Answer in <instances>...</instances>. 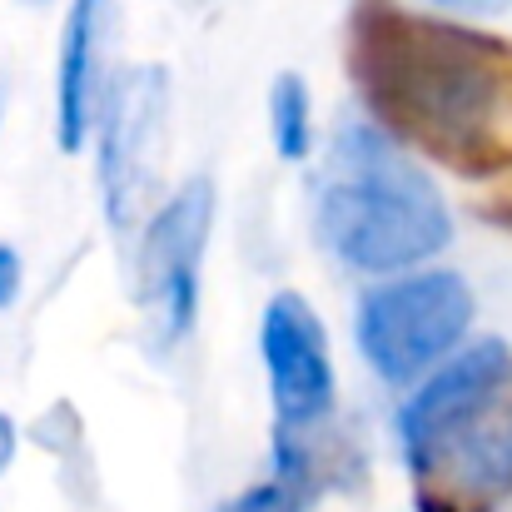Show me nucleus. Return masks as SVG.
<instances>
[{
  "instance_id": "obj_1",
  "label": "nucleus",
  "mask_w": 512,
  "mask_h": 512,
  "mask_svg": "<svg viewBox=\"0 0 512 512\" xmlns=\"http://www.w3.org/2000/svg\"><path fill=\"white\" fill-rule=\"evenodd\" d=\"M348 70L393 140L463 174L498 170L512 155V50L503 40L408 15L393 0H358Z\"/></svg>"
},
{
  "instance_id": "obj_2",
  "label": "nucleus",
  "mask_w": 512,
  "mask_h": 512,
  "mask_svg": "<svg viewBox=\"0 0 512 512\" xmlns=\"http://www.w3.org/2000/svg\"><path fill=\"white\" fill-rule=\"evenodd\" d=\"M319 239L358 274H398L453 239L438 184L378 125H343L314 194Z\"/></svg>"
},
{
  "instance_id": "obj_3",
  "label": "nucleus",
  "mask_w": 512,
  "mask_h": 512,
  "mask_svg": "<svg viewBox=\"0 0 512 512\" xmlns=\"http://www.w3.org/2000/svg\"><path fill=\"white\" fill-rule=\"evenodd\" d=\"M473 324V289L453 269H423L393 279L358 304V348L378 378L408 388L433 368Z\"/></svg>"
},
{
  "instance_id": "obj_4",
  "label": "nucleus",
  "mask_w": 512,
  "mask_h": 512,
  "mask_svg": "<svg viewBox=\"0 0 512 512\" xmlns=\"http://www.w3.org/2000/svg\"><path fill=\"white\" fill-rule=\"evenodd\" d=\"M165 110H170V80L160 65L125 70L105 95V140H100V184L105 209L120 229L140 219V204L150 199L165 155Z\"/></svg>"
},
{
  "instance_id": "obj_5",
  "label": "nucleus",
  "mask_w": 512,
  "mask_h": 512,
  "mask_svg": "<svg viewBox=\"0 0 512 512\" xmlns=\"http://www.w3.org/2000/svg\"><path fill=\"white\" fill-rule=\"evenodd\" d=\"M214 224V189L204 179L184 184L150 219L140 244V304L155 314L160 339H179L199 309V259Z\"/></svg>"
},
{
  "instance_id": "obj_6",
  "label": "nucleus",
  "mask_w": 512,
  "mask_h": 512,
  "mask_svg": "<svg viewBox=\"0 0 512 512\" xmlns=\"http://www.w3.org/2000/svg\"><path fill=\"white\" fill-rule=\"evenodd\" d=\"M508 378L512 353L503 339H483L463 348L458 358H448V368H438L398 413V433H403V453H408L413 473H423L433 463V453L508 388Z\"/></svg>"
},
{
  "instance_id": "obj_7",
  "label": "nucleus",
  "mask_w": 512,
  "mask_h": 512,
  "mask_svg": "<svg viewBox=\"0 0 512 512\" xmlns=\"http://www.w3.org/2000/svg\"><path fill=\"white\" fill-rule=\"evenodd\" d=\"M264 363L274 383V408L284 428H304L334 403V363L324 324L304 294H279L264 314Z\"/></svg>"
},
{
  "instance_id": "obj_8",
  "label": "nucleus",
  "mask_w": 512,
  "mask_h": 512,
  "mask_svg": "<svg viewBox=\"0 0 512 512\" xmlns=\"http://www.w3.org/2000/svg\"><path fill=\"white\" fill-rule=\"evenodd\" d=\"M115 30V0H75L60 45V145L75 155L90 120L105 110V50Z\"/></svg>"
},
{
  "instance_id": "obj_9",
  "label": "nucleus",
  "mask_w": 512,
  "mask_h": 512,
  "mask_svg": "<svg viewBox=\"0 0 512 512\" xmlns=\"http://www.w3.org/2000/svg\"><path fill=\"white\" fill-rule=\"evenodd\" d=\"M438 468H443V493L453 503H488L512 488V398L503 403L493 398L473 423H463L418 478Z\"/></svg>"
},
{
  "instance_id": "obj_10",
  "label": "nucleus",
  "mask_w": 512,
  "mask_h": 512,
  "mask_svg": "<svg viewBox=\"0 0 512 512\" xmlns=\"http://www.w3.org/2000/svg\"><path fill=\"white\" fill-rule=\"evenodd\" d=\"M269 120H274V145L284 160L309 155V90L299 75H279L269 95Z\"/></svg>"
},
{
  "instance_id": "obj_11",
  "label": "nucleus",
  "mask_w": 512,
  "mask_h": 512,
  "mask_svg": "<svg viewBox=\"0 0 512 512\" xmlns=\"http://www.w3.org/2000/svg\"><path fill=\"white\" fill-rule=\"evenodd\" d=\"M304 498H309V483H304V468H289L274 478V483H259L239 498H229L219 512H304Z\"/></svg>"
},
{
  "instance_id": "obj_12",
  "label": "nucleus",
  "mask_w": 512,
  "mask_h": 512,
  "mask_svg": "<svg viewBox=\"0 0 512 512\" xmlns=\"http://www.w3.org/2000/svg\"><path fill=\"white\" fill-rule=\"evenodd\" d=\"M15 289H20V259L0 244V309L15 299Z\"/></svg>"
},
{
  "instance_id": "obj_13",
  "label": "nucleus",
  "mask_w": 512,
  "mask_h": 512,
  "mask_svg": "<svg viewBox=\"0 0 512 512\" xmlns=\"http://www.w3.org/2000/svg\"><path fill=\"white\" fill-rule=\"evenodd\" d=\"M428 5H443V10H458V15H503L512 0H428Z\"/></svg>"
}]
</instances>
